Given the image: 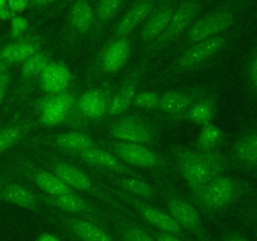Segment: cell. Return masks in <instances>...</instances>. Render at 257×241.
Instances as JSON below:
<instances>
[{
  "mask_svg": "<svg viewBox=\"0 0 257 241\" xmlns=\"http://www.w3.org/2000/svg\"><path fill=\"white\" fill-rule=\"evenodd\" d=\"M117 84H100L79 93L65 127L85 131L108 118L110 102Z\"/></svg>",
  "mask_w": 257,
  "mask_h": 241,
  "instance_id": "obj_4",
  "label": "cell"
},
{
  "mask_svg": "<svg viewBox=\"0 0 257 241\" xmlns=\"http://www.w3.org/2000/svg\"><path fill=\"white\" fill-rule=\"evenodd\" d=\"M12 177H13V173L8 170V167L0 168V190H2L3 186H4Z\"/></svg>",
  "mask_w": 257,
  "mask_h": 241,
  "instance_id": "obj_42",
  "label": "cell"
},
{
  "mask_svg": "<svg viewBox=\"0 0 257 241\" xmlns=\"http://www.w3.org/2000/svg\"><path fill=\"white\" fill-rule=\"evenodd\" d=\"M7 5L15 15H19L20 13L27 9L29 5V0H8Z\"/></svg>",
  "mask_w": 257,
  "mask_h": 241,
  "instance_id": "obj_40",
  "label": "cell"
},
{
  "mask_svg": "<svg viewBox=\"0 0 257 241\" xmlns=\"http://www.w3.org/2000/svg\"><path fill=\"white\" fill-rule=\"evenodd\" d=\"M124 0H99L97 8V15H95V24L100 27H105L109 24L119 12Z\"/></svg>",
  "mask_w": 257,
  "mask_h": 241,
  "instance_id": "obj_35",
  "label": "cell"
},
{
  "mask_svg": "<svg viewBox=\"0 0 257 241\" xmlns=\"http://www.w3.org/2000/svg\"><path fill=\"white\" fill-rule=\"evenodd\" d=\"M0 202L25 208L40 216L47 210V206L42 202L34 188L30 187L24 181L15 177L14 175L0 190Z\"/></svg>",
  "mask_w": 257,
  "mask_h": 241,
  "instance_id": "obj_20",
  "label": "cell"
},
{
  "mask_svg": "<svg viewBox=\"0 0 257 241\" xmlns=\"http://www.w3.org/2000/svg\"><path fill=\"white\" fill-rule=\"evenodd\" d=\"M37 118H22L12 120L0 127V156L14 150L20 143L25 142L28 136L34 130L39 128Z\"/></svg>",
  "mask_w": 257,
  "mask_h": 241,
  "instance_id": "obj_25",
  "label": "cell"
},
{
  "mask_svg": "<svg viewBox=\"0 0 257 241\" xmlns=\"http://www.w3.org/2000/svg\"><path fill=\"white\" fill-rule=\"evenodd\" d=\"M42 38L37 35L14 39L0 49V60H3L9 67L14 64H22L34 53L42 49Z\"/></svg>",
  "mask_w": 257,
  "mask_h": 241,
  "instance_id": "obj_26",
  "label": "cell"
},
{
  "mask_svg": "<svg viewBox=\"0 0 257 241\" xmlns=\"http://www.w3.org/2000/svg\"><path fill=\"white\" fill-rule=\"evenodd\" d=\"M99 145L110 151L122 162L135 170L142 168V170L151 171L155 175H163L167 177H173L176 175L175 166L171 162L170 158L158 153L155 148L150 146L122 142V141H114L109 138L99 141Z\"/></svg>",
  "mask_w": 257,
  "mask_h": 241,
  "instance_id": "obj_6",
  "label": "cell"
},
{
  "mask_svg": "<svg viewBox=\"0 0 257 241\" xmlns=\"http://www.w3.org/2000/svg\"><path fill=\"white\" fill-rule=\"evenodd\" d=\"M217 112V97L215 93H208L191 104L187 109L173 115H160V120L167 126H177L181 123H193L197 126L208 125Z\"/></svg>",
  "mask_w": 257,
  "mask_h": 241,
  "instance_id": "obj_21",
  "label": "cell"
},
{
  "mask_svg": "<svg viewBox=\"0 0 257 241\" xmlns=\"http://www.w3.org/2000/svg\"><path fill=\"white\" fill-rule=\"evenodd\" d=\"M232 161L243 167L257 166V132H250L238 138L231 151Z\"/></svg>",
  "mask_w": 257,
  "mask_h": 241,
  "instance_id": "obj_31",
  "label": "cell"
},
{
  "mask_svg": "<svg viewBox=\"0 0 257 241\" xmlns=\"http://www.w3.org/2000/svg\"><path fill=\"white\" fill-rule=\"evenodd\" d=\"M132 42L130 38L113 39L100 50L93 64L85 74L84 83L93 85L98 80H104L113 77L125 67L132 55Z\"/></svg>",
  "mask_w": 257,
  "mask_h": 241,
  "instance_id": "obj_12",
  "label": "cell"
},
{
  "mask_svg": "<svg viewBox=\"0 0 257 241\" xmlns=\"http://www.w3.org/2000/svg\"><path fill=\"white\" fill-rule=\"evenodd\" d=\"M10 82H12V74H10L9 70L5 72L4 74L0 75V103L3 102V99H4L5 95H7Z\"/></svg>",
  "mask_w": 257,
  "mask_h": 241,
  "instance_id": "obj_39",
  "label": "cell"
},
{
  "mask_svg": "<svg viewBox=\"0 0 257 241\" xmlns=\"http://www.w3.org/2000/svg\"><path fill=\"white\" fill-rule=\"evenodd\" d=\"M42 217L75 241H119L113 231L94 221L65 215L48 207Z\"/></svg>",
  "mask_w": 257,
  "mask_h": 241,
  "instance_id": "obj_13",
  "label": "cell"
},
{
  "mask_svg": "<svg viewBox=\"0 0 257 241\" xmlns=\"http://www.w3.org/2000/svg\"><path fill=\"white\" fill-rule=\"evenodd\" d=\"M38 195L48 208H52V210L58 211L60 213H65V215L94 221V222L99 223L107 228H109L108 217L110 216V213L115 212L112 208H108L107 206H104V207L98 206L97 203L92 202L90 200L85 198L82 193L75 192V191H69L67 193L55 196L44 195L42 192H38Z\"/></svg>",
  "mask_w": 257,
  "mask_h": 241,
  "instance_id": "obj_11",
  "label": "cell"
},
{
  "mask_svg": "<svg viewBox=\"0 0 257 241\" xmlns=\"http://www.w3.org/2000/svg\"><path fill=\"white\" fill-rule=\"evenodd\" d=\"M103 132L109 140L140 143L156 147L161 142L160 128L150 118L138 114H127L107 118L102 123Z\"/></svg>",
  "mask_w": 257,
  "mask_h": 241,
  "instance_id": "obj_8",
  "label": "cell"
},
{
  "mask_svg": "<svg viewBox=\"0 0 257 241\" xmlns=\"http://www.w3.org/2000/svg\"><path fill=\"white\" fill-rule=\"evenodd\" d=\"M109 228L119 241H156L145 223L138 220L125 218L113 212L108 217Z\"/></svg>",
  "mask_w": 257,
  "mask_h": 241,
  "instance_id": "obj_27",
  "label": "cell"
},
{
  "mask_svg": "<svg viewBox=\"0 0 257 241\" xmlns=\"http://www.w3.org/2000/svg\"><path fill=\"white\" fill-rule=\"evenodd\" d=\"M29 4L35 5V7H45V5L50 4L49 0H29Z\"/></svg>",
  "mask_w": 257,
  "mask_h": 241,
  "instance_id": "obj_46",
  "label": "cell"
},
{
  "mask_svg": "<svg viewBox=\"0 0 257 241\" xmlns=\"http://www.w3.org/2000/svg\"><path fill=\"white\" fill-rule=\"evenodd\" d=\"M50 54L45 50H38L37 53L28 58L22 63L20 67V78H19V97L27 94L33 87L37 85V80L40 73L44 69L45 65L50 62Z\"/></svg>",
  "mask_w": 257,
  "mask_h": 241,
  "instance_id": "obj_28",
  "label": "cell"
},
{
  "mask_svg": "<svg viewBox=\"0 0 257 241\" xmlns=\"http://www.w3.org/2000/svg\"><path fill=\"white\" fill-rule=\"evenodd\" d=\"M93 175L100 178L108 185L118 188L120 191L136 196L142 200L150 201V202H157L160 200V193L155 183L151 182L145 176H131L122 175V173L109 172V171L94 170Z\"/></svg>",
  "mask_w": 257,
  "mask_h": 241,
  "instance_id": "obj_19",
  "label": "cell"
},
{
  "mask_svg": "<svg viewBox=\"0 0 257 241\" xmlns=\"http://www.w3.org/2000/svg\"><path fill=\"white\" fill-rule=\"evenodd\" d=\"M14 15L15 14L9 9L8 5L0 8V20H3V22H5V20H12V18L14 17Z\"/></svg>",
  "mask_w": 257,
  "mask_h": 241,
  "instance_id": "obj_43",
  "label": "cell"
},
{
  "mask_svg": "<svg viewBox=\"0 0 257 241\" xmlns=\"http://www.w3.org/2000/svg\"><path fill=\"white\" fill-rule=\"evenodd\" d=\"M225 131L215 123H208L201 127L196 140L195 148L200 151H218L225 141Z\"/></svg>",
  "mask_w": 257,
  "mask_h": 241,
  "instance_id": "obj_33",
  "label": "cell"
},
{
  "mask_svg": "<svg viewBox=\"0 0 257 241\" xmlns=\"http://www.w3.org/2000/svg\"><path fill=\"white\" fill-rule=\"evenodd\" d=\"M227 44V37L223 34L207 38L190 45L158 75L157 79L168 80L185 77L202 69L212 62Z\"/></svg>",
  "mask_w": 257,
  "mask_h": 241,
  "instance_id": "obj_5",
  "label": "cell"
},
{
  "mask_svg": "<svg viewBox=\"0 0 257 241\" xmlns=\"http://www.w3.org/2000/svg\"><path fill=\"white\" fill-rule=\"evenodd\" d=\"M211 93L207 85L186 88V89H171L161 93L157 110L162 115H173L187 109L191 104Z\"/></svg>",
  "mask_w": 257,
  "mask_h": 241,
  "instance_id": "obj_23",
  "label": "cell"
},
{
  "mask_svg": "<svg viewBox=\"0 0 257 241\" xmlns=\"http://www.w3.org/2000/svg\"><path fill=\"white\" fill-rule=\"evenodd\" d=\"M24 143L27 147L44 148V150L53 151L60 155H67V153L94 147L99 143V141H97L84 131L70 130L65 132H54L34 136L30 138L28 137Z\"/></svg>",
  "mask_w": 257,
  "mask_h": 241,
  "instance_id": "obj_14",
  "label": "cell"
},
{
  "mask_svg": "<svg viewBox=\"0 0 257 241\" xmlns=\"http://www.w3.org/2000/svg\"><path fill=\"white\" fill-rule=\"evenodd\" d=\"M29 28V22L22 15H14L10 20V37L13 39H19Z\"/></svg>",
  "mask_w": 257,
  "mask_h": 241,
  "instance_id": "obj_37",
  "label": "cell"
},
{
  "mask_svg": "<svg viewBox=\"0 0 257 241\" xmlns=\"http://www.w3.org/2000/svg\"><path fill=\"white\" fill-rule=\"evenodd\" d=\"M8 70H9V65L5 64L3 60H0V75L4 74V73L8 72Z\"/></svg>",
  "mask_w": 257,
  "mask_h": 241,
  "instance_id": "obj_47",
  "label": "cell"
},
{
  "mask_svg": "<svg viewBox=\"0 0 257 241\" xmlns=\"http://www.w3.org/2000/svg\"><path fill=\"white\" fill-rule=\"evenodd\" d=\"M73 2H78V0H73Z\"/></svg>",
  "mask_w": 257,
  "mask_h": 241,
  "instance_id": "obj_50",
  "label": "cell"
},
{
  "mask_svg": "<svg viewBox=\"0 0 257 241\" xmlns=\"http://www.w3.org/2000/svg\"><path fill=\"white\" fill-rule=\"evenodd\" d=\"M233 20L235 14L230 8L205 15L188 28L183 40V49L203 39L222 34L232 25Z\"/></svg>",
  "mask_w": 257,
  "mask_h": 241,
  "instance_id": "obj_18",
  "label": "cell"
},
{
  "mask_svg": "<svg viewBox=\"0 0 257 241\" xmlns=\"http://www.w3.org/2000/svg\"><path fill=\"white\" fill-rule=\"evenodd\" d=\"M170 178L163 175L153 176V183L157 187L160 200L166 206V210L192 241H213L201 218L200 211L187 196L172 185Z\"/></svg>",
  "mask_w": 257,
  "mask_h": 241,
  "instance_id": "obj_3",
  "label": "cell"
},
{
  "mask_svg": "<svg viewBox=\"0 0 257 241\" xmlns=\"http://www.w3.org/2000/svg\"><path fill=\"white\" fill-rule=\"evenodd\" d=\"M148 68H150V59H145L128 70L123 80H120L115 87L112 102H110L108 118L120 115L131 109L133 98L138 93V89L147 74Z\"/></svg>",
  "mask_w": 257,
  "mask_h": 241,
  "instance_id": "obj_16",
  "label": "cell"
},
{
  "mask_svg": "<svg viewBox=\"0 0 257 241\" xmlns=\"http://www.w3.org/2000/svg\"><path fill=\"white\" fill-rule=\"evenodd\" d=\"M147 227H148V230H150V232L152 233L153 237L156 238V241H187V240H185V238L180 237L178 235H175V233L157 230V228H152V227H150V226H147Z\"/></svg>",
  "mask_w": 257,
  "mask_h": 241,
  "instance_id": "obj_38",
  "label": "cell"
},
{
  "mask_svg": "<svg viewBox=\"0 0 257 241\" xmlns=\"http://www.w3.org/2000/svg\"><path fill=\"white\" fill-rule=\"evenodd\" d=\"M79 93L77 90L72 89L64 93H58V94H43V97L38 98L33 103V108L35 112L48 108H58V109H64L68 112H72L77 103V98Z\"/></svg>",
  "mask_w": 257,
  "mask_h": 241,
  "instance_id": "obj_32",
  "label": "cell"
},
{
  "mask_svg": "<svg viewBox=\"0 0 257 241\" xmlns=\"http://www.w3.org/2000/svg\"><path fill=\"white\" fill-rule=\"evenodd\" d=\"M29 148L32 150L30 155L33 158H35L38 162L45 166L49 171H52L60 181H63L73 191L90 196L99 202L104 203L107 207L109 206V208L115 211L122 217L138 220L137 216L132 211H130V208L119 198H117L112 192L105 190L98 182L97 178H93L87 171L79 167L73 160L60 155V153L44 150V148Z\"/></svg>",
  "mask_w": 257,
  "mask_h": 241,
  "instance_id": "obj_1",
  "label": "cell"
},
{
  "mask_svg": "<svg viewBox=\"0 0 257 241\" xmlns=\"http://www.w3.org/2000/svg\"><path fill=\"white\" fill-rule=\"evenodd\" d=\"M161 93L157 90H142L133 98L131 108H137L142 110H157L160 103Z\"/></svg>",
  "mask_w": 257,
  "mask_h": 241,
  "instance_id": "obj_36",
  "label": "cell"
},
{
  "mask_svg": "<svg viewBox=\"0 0 257 241\" xmlns=\"http://www.w3.org/2000/svg\"><path fill=\"white\" fill-rule=\"evenodd\" d=\"M153 8H155V0H138L117 24L114 33H113L114 39L128 37L133 30H136L142 23H145Z\"/></svg>",
  "mask_w": 257,
  "mask_h": 241,
  "instance_id": "obj_30",
  "label": "cell"
},
{
  "mask_svg": "<svg viewBox=\"0 0 257 241\" xmlns=\"http://www.w3.org/2000/svg\"><path fill=\"white\" fill-rule=\"evenodd\" d=\"M222 241H248V240L243 237V236L238 235V233H230V235L225 236V237L222 238Z\"/></svg>",
  "mask_w": 257,
  "mask_h": 241,
  "instance_id": "obj_45",
  "label": "cell"
},
{
  "mask_svg": "<svg viewBox=\"0 0 257 241\" xmlns=\"http://www.w3.org/2000/svg\"><path fill=\"white\" fill-rule=\"evenodd\" d=\"M248 80H250V84L252 87V89H255L257 92V53L250 63V68H248Z\"/></svg>",
  "mask_w": 257,
  "mask_h": 241,
  "instance_id": "obj_41",
  "label": "cell"
},
{
  "mask_svg": "<svg viewBox=\"0 0 257 241\" xmlns=\"http://www.w3.org/2000/svg\"><path fill=\"white\" fill-rule=\"evenodd\" d=\"M63 156H65V157L70 158L73 161H78V162L83 163V165L89 166L93 170L109 171V172L122 173V175L143 176L140 171L125 165L117 156L113 155L110 151H108L107 148L103 147L99 143L97 146H94V147L78 151V152L67 153V155Z\"/></svg>",
  "mask_w": 257,
  "mask_h": 241,
  "instance_id": "obj_17",
  "label": "cell"
},
{
  "mask_svg": "<svg viewBox=\"0 0 257 241\" xmlns=\"http://www.w3.org/2000/svg\"><path fill=\"white\" fill-rule=\"evenodd\" d=\"M95 25V13L92 5L85 0L74 2L68 17L69 33L74 37H84Z\"/></svg>",
  "mask_w": 257,
  "mask_h": 241,
  "instance_id": "obj_29",
  "label": "cell"
},
{
  "mask_svg": "<svg viewBox=\"0 0 257 241\" xmlns=\"http://www.w3.org/2000/svg\"><path fill=\"white\" fill-rule=\"evenodd\" d=\"M8 4V0H0V8L5 7Z\"/></svg>",
  "mask_w": 257,
  "mask_h": 241,
  "instance_id": "obj_48",
  "label": "cell"
},
{
  "mask_svg": "<svg viewBox=\"0 0 257 241\" xmlns=\"http://www.w3.org/2000/svg\"><path fill=\"white\" fill-rule=\"evenodd\" d=\"M34 241H60L58 238V236H55L54 233H50V232H42L40 235L37 236Z\"/></svg>",
  "mask_w": 257,
  "mask_h": 241,
  "instance_id": "obj_44",
  "label": "cell"
},
{
  "mask_svg": "<svg viewBox=\"0 0 257 241\" xmlns=\"http://www.w3.org/2000/svg\"><path fill=\"white\" fill-rule=\"evenodd\" d=\"M35 113H37L35 118H37L39 126L49 128L67 126L70 114V112H68V110L58 109V108H48V109L38 110Z\"/></svg>",
  "mask_w": 257,
  "mask_h": 241,
  "instance_id": "obj_34",
  "label": "cell"
},
{
  "mask_svg": "<svg viewBox=\"0 0 257 241\" xmlns=\"http://www.w3.org/2000/svg\"><path fill=\"white\" fill-rule=\"evenodd\" d=\"M54 2H57V0H49V3H54Z\"/></svg>",
  "mask_w": 257,
  "mask_h": 241,
  "instance_id": "obj_49",
  "label": "cell"
},
{
  "mask_svg": "<svg viewBox=\"0 0 257 241\" xmlns=\"http://www.w3.org/2000/svg\"><path fill=\"white\" fill-rule=\"evenodd\" d=\"M168 152L176 173L181 176L190 191L198 190L230 168L231 161L220 151H200L195 147L172 145Z\"/></svg>",
  "mask_w": 257,
  "mask_h": 241,
  "instance_id": "obj_2",
  "label": "cell"
},
{
  "mask_svg": "<svg viewBox=\"0 0 257 241\" xmlns=\"http://www.w3.org/2000/svg\"><path fill=\"white\" fill-rule=\"evenodd\" d=\"M200 7L201 0H185L181 3L173 12L172 18H171L165 32L152 43V47L150 49V57L157 54L158 52H162L163 49L177 42L183 34H186L188 28L192 24L196 14L200 10Z\"/></svg>",
  "mask_w": 257,
  "mask_h": 241,
  "instance_id": "obj_15",
  "label": "cell"
},
{
  "mask_svg": "<svg viewBox=\"0 0 257 241\" xmlns=\"http://www.w3.org/2000/svg\"><path fill=\"white\" fill-rule=\"evenodd\" d=\"M97 178L98 182H99L105 190H108L109 192H112L115 197L119 198L130 210H133V212L136 213L137 217L142 218L146 222L145 225L150 226V227L152 228H157V230L161 231H166V232L175 233V235H178L180 237L185 238V240L187 241H192L188 237L187 233L178 226V223L173 220V217L168 213L167 210H163L160 206L156 205L155 202L142 200V198H138L136 197V196L130 195V193L124 192V191L118 190V188L108 185L107 182H104V181L100 180V178Z\"/></svg>",
  "mask_w": 257,
  "mask_h": 241,
  "instance_id": "obj_10",
  "label": "cell"
},
{
  "mask_svg": "<svg viewBox=\"0 0 257 241\" xmlns=\"http://www.w3.org/2000/svg\"><path fill=\"white\" fill-rule=\"evenodd\" d=\"M176 5L173 0H163L157 8H153L151 14L145 20L140 33V39L143 44H152L157 38L162 35L168 27Z\"/></svg>",
  "mask_w": 257,
  "mask_h": 241,
  "instance_id": "obj_24",
  "label": "cell"
},
{
  "mask_svg": "<svg viewBox=\"0 0 257 241\" xmlns=\"http://www.w3.org/2000/svg\"><path fill=\"white\" fill-rule=\"evenodd\" d=\"M74 84V73L63 60H50L37 80V87L43 94L68 92L73 89Z\"/></svg>",
  "mask_w": 257,
  "mask_h": 241,
  "instance_id": "obj_22",
  "label": "cell"
},
{
  "mask_svg": "<svg viewBox=\"0 0 257 241\" xmlns=\"http://www.w3.org/2000/svg\"><path fill=\"white\" fill-rule=\"evenodd\" d=\"M245 188L240 181L221 173L198 190L190 191L187 197L201 213L208 216L220 212L235 203Z\"/></svg>",
  "mask_w": 257,
  "mask_h": 241,
  "instance_id": "obj_7",
  "label": "cell"
},
{
  "mask_svg": "<svg viewBox=\"0 0 257 241\" xmlns=\"http://www.w3.org/2000/svg\"><path fill=\"white\" fill-rule=\"evenodd\" d=\"M8 170L15 177L24 181L25 183L44 195L55 196L73 191L52 171L38 162L35 158L29 157L24 153H15L10 156L8 158Z\"/></svg>",
  "mask_w": 257,
  "mask_h": 241,
  "instance_id": "obj_9",
  "label": "cell"
}]
</instances>
